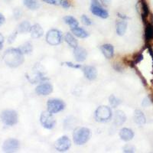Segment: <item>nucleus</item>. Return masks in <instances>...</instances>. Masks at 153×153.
Masks as SVG:
<instances>
[{"instance_id": "4be33fe9", "label": "nucleus", "mask_w": 153, "mask_h": 153, "mask_svg": "<svg viewBox=\"0 0 153 153\" xmlns=\"http://www.w3.org/2000/svg\"><path fill=\"white\" fill-rule=\"evenodd\" d=\"M139 5H140V9L142 10V18L145 21L146 18L148 17L149 14V9L148 5H147L145 0H141V2H139Z\"/></svg>"}, {"instance_id": "c9c22d12", "label": "nucleus", "mask_w": 153, "mask_h": 153, "mask_svg": "<svg viewBox=\"0 0 153 153\" xmlns=\"http://www.w3.org/2000/svg\"><path fill=\"white\" fill-rule=\"evenodd\" d=\"M5 17H4V16L2 14V13H0V26L2 25L5 23Z\"/></svg>"}, {"instance_id": "c85d7f7f", "label": "nucleus", "mask_w": 153, "mask_h": 153, "mask_svg": "<svg viewBox=\"0 0 153 153\" xmlns=\"http://www.w3.org/2000/svg\"><path fill=\"white\" fill-rule=\"evenodd\" d=\"M81 21L82 22H83V24L85 25H87V26L92 25V22H91V19H90L89 17H87L86 15H83V16H82Z\"/></svg>"}, {"instance_id": "ddd939ff", "label": "nucleus", "mask_w": 153, "mask_h": 153, "mask_svg": "<svg viewBox=\"0 0 153 153\" xmlns=\"http://www.w3.org/2000/svg\"><path fill=\"white\" fill-rule=\"evenodd\" d=\"M83 71L86 78L89 80H94L97 76V71L94 66H84L83 67Z\"/></svg>"}, {"instance_id": "1a4fd4ad", "label": "nucleus", "mask_w": 153, "mask_h": 153, "mask_svg": "<svg viewBox=\"0 0 153 153\" xmlns=\"http://www.w3.org/2000/svg\"><path fill=\"white\" fill-rule=\"evenodd\" d=\"M71 139L66 136H64L62 137L59 138L57 141L55 142L54 147L58 152H66L71 148Z\"/></svg>"}, {"instance_id": "393cba45", "label": "nucleus", "mask_w": 153, "mask_h": 153, "mask_svg": "<svg viewBox=\"0 0 153 153\" xmlns=\"http://www.w3.org/2000/svg\"><path fill=\"white\" fill-rule=\"evenodd\" d=\"M64 21L65 22L66 24L69 25L70 26H71V29L74 28H76V27H77L79 25V22H77V20L75 18H74L73 16H65L64 18Z\"/></svg>"}, {"instance_id": "423d86ee", "label": "nucleus", "mask_w": 153, "mask_h": 153, "mask_svg": "<svg viewBox=\"0 0 153 153\" xmlns=\"http://www.w3.org/2000/svg\"><path fill=\"white\" fill-rule=\"evenodd\" d=\"M63 39L62 32L58 29H51L46 35V42L51 45H57Z\"/></svg>"}, {"instance_id": "20e7f679", "label": "nucleus", "mask_w": 153, "mask_h": 153, "mask_svg": "<svg viewBox=\"0 0 153 153\" xmlns=\"http://www.w3.org/2000/svg\"><path fill=\"white\" fill-rule=\"evenodd\" d=\"M1 120L5 125L12 126L17 124L19 117L17 112L13 110H5L1 113Z\"/></svg>"}, {"instance_id": "b1692460", "label": "nucleus", "mask_w": 153, "mask_h": 153, "mask_svg": "<svg viewBox=\"0 0 153 153\" xmlns=\"http://www.w3.org/2000/svg\"><path fill=\"white\" fill-rule=\"evenodd\" d=\"M145 38L146 42H150L153 39V25L151 23L146 25L145 30Z\"/></svg>"}, {"instance_id": "ea45409f", "label": "nucleus", "mask_w": 153, "mask_h": 153, "mask_svg": "<svg viewBox=\"0 0 153 153\" xmlns=\"http://www.w3.org/2000/svg\"><path fill=\"white\" fill-rule=\"evenodd\" d=\"M6 1H11V0H6Z\"/></svg>"}, {"instance_id": "cd10ccee", "label": "nucleus", "mask_w": 153, "mask_h": 153, "mask_svg": "<svg viewBox=\"0 0 153 153\" xmlns=\"http://www.w3.org/2000/svg\"><path fill=\"white\" fill-rule=\"evenodd\" d=\"M109 101H110V106H112L113 108H116L120 104V100L115 97L114 95H111L109 97Z\"/></svg>"}, {"instance_id": "4468645a", "label": "nucleus", "mask_w": 153, "mask_h": 153, "mask_svg": "<svg viewBox=\"0 0 153 153\" xmlns=\"http://www.w3.org/2000/svg\"><path fill=\"white\" fill-rule=\"evenodd\" d=\"M120 137L122 139L123 141L128 142L132 140L134 138V132L131 129L129 128H123L120 131Z\"/></svg>"}, {"instance_id": "e433bc0d", "label": "nucleus", "mask_w": 153, "mask_h": 153, "mask_svg": "<svg viewBox=\"0 0 153 153\" xmlns=\"http://www.w3.org/2000/svg\"><path fill=\"white\" fill-rule=\"evenodd\" d=\"M4 40H5V38H4V36L2 35V34L0 33V43H3Z\"/></svg>"}, {"instance_id": "f03ea898", "label": "nucleus", "mask_w": 153, "mask_h": 153, "mask_svg": "<svg viewBox=\"0 0 153 153\" xmlns=\"http://www.w3.org/2000/svg\"><path fill=\"white\" fill-rule=\"evenodd\" d=\"M91 137V129L86 127H78L75 129L73 133L74 142L77 146H81L87 143Z\"/></svg>"}, {"instance_id": "6ab92c4d", "label": "nucleus", "mask_w": 153, "mask_h": 153, "mask_svg": "<svg viewBox=\"0 0 153 153\" xmlns=\"http://www.w3.org/2000/svg\"><path fill=\"white\" fill-rule=\"evenodd\" d=\"M127 22L125 19H123L121 21L117 23V33L120 36H123L126 33L127 29Z\"/></svg>"}, {"instance_id": "f8f14e48", "label": "nucleus", "mask_w": 153, "mask_h": 153, "mask_svg": "<svg viewBox=\"0 0 153 153\" xmlns=\"http://www.w3.org/2000/svg\"><path fill=\"white\" fill-rule=\"evenodd\" d=\"M74 55L75 60L77 62H83L87 58V52L84 48L77 46L74 50Z\"/></svg>"}, {"instance_id": "473e14b6", "label": "nucleus", "mask_w": 153, "mask_h": 153, "mask_svg": "<svg viewBox=\"0 0 153 153\" xmlns=\"http://www.w3.org/2000/svg\"><path fill=\"white\" fill-rule=\"evenodd\" d=\"M64 65H67V66L70 67V68H76V69H78V68H83V67H82L80 65H74V64H73V63H71V62H65V63H64Z\"/></svg>"}, {"instance_id": "9d476101", "label": "nucleus", "mask_w": 153, "mask_h": 153, "mask_svg": "<svg viewBox=\"0 0 153 153\" xmlns=\"http://www.w3.org/2000/svg\"><path fill=\"white\" fill-rule=\"evenodd\" d=\"M20 147V143L16 139H8L5 140L2 146V149L5 152H14Z\"/></svg>"}, {"instance_id": "72a5a7b5", "label": "nucleus", "mask_w": 153, "mask_h": 153, "mask_svg": "<svg viewBox=\"0 0 153 153\" xmlns=\"http://www.w3.org/2000/svg\"><path fill=\"white\" fill-rule=\"evenodd\" d=\"M60 5H61L63 8H65V9H69V8L71 7V4H70V2H68V0H61Z\"/></svg>"}, {"instance_id": "f257e3e1", "label": "nucleus", "mask_w": 153, "mask_h": 153, "mask_svg": "<svg viewBox=\"0 0 153 153\" xmlns=\"http://www.w3.org/2000/svg\"><path fill=\"white\" fill-rule=\"evenodd\" d=\"M3 59L5 64L11 68H17L24 62V54L18 48H9L5 51Z\"/></svg>"}, {"instance_id": "0eeeda50", "label": "nucleus", "mask_w": 153, "mask_h": 153, "mask_svg": "<svg viewBox=\"0 0 153 153\" xmlns=\"http://www.w3.org/2000/svg\"><path fill=\"white\" fill-rule=\"evenodd\" d=\"M40 122L42 126L47 129H53L56 124V120L53 116V113H51L48 110L42 113L40 117Z\"/></svg>"}, {"instance_id": "c756f323", "label": "nucleus", "mask_w": 153, "mask_h": 153, "mask_svg": "<svg viewBox=\"0 0 153 153\" xmlns=\"http://www.w3.org/2000/svg\"><path fill=\"white\" fill-rule=\"evenodd\" d=\"M42 1L46 2L47 4H49V5H60L61 2V0H42Z\"/></svg>"}, {"instance_id": "6e6552de", "label": "nucleus", "mask_w": 153, "mask_h": 153, "mask_svg": "<svg viewBox=\"0 0 153 153\" xmlns=\"http://www.w3.org/2000/svg\"><path fill=\"white\" fill-rule=\"evenodd\" d=\"M48 111L51 113L55 114L65 110V103L64 101L58 99H51L47 103Z\"/></svg>"}, {"instance_id": "5701e85b", "label": "nucleus", "mask_w": 153, "mask_h": 153, "mask_svg": "<svg viewBox=\"0 0 153 153\" xmlns=\"http://www.w3.org/2000/svg\"><path fill=\"white\" fill-rule=\"evenodd\" d=\"M31 27V24H30L29 22L24 21L19 25L17 31L19 33H22V34L26 33V32L30 31Z\"/></svg>"}, {"instance_id": "39448f33", "label": "nucleus", "mask_w": 153, "mask_h": 153, "mask_svg": "<svg viewBox=\"0 0 153 153\" xmlns=\"http://www.w3.org/2000/svg\"><path fill=\"white\" fill-rule=\"evenodd\" d=\"M91 12L94 16L101 19H107L109 17V12L106 9H103L100 0H91Z\"/></svg>"}, {"instance_id": "2f4dec72", "label": "nucleus", "mask_w": 153, "mask_h": 153, "mask_svg": "<svg viewBox=\"0 0 153 153\" xmlns=\"http://www.w3.org/2000/svg\"><path fill=\"white\" fill-rule=\"evenodd\" d=\"M18 33H19V32H18V31H15L14 33H12V35L9 37V38H8V42H9V44H12V42H14L15 39H16V37H17Z\"/></svg>"}, {"instance_id": "412c9836", "label": "nucleus", "mask_w": 153, "mask_h": 153, "mask_svg": "<svg viewBox=\"0 0 153 153\" xmlns=\"http://www.w3.org/2000/svg\"><path fill=\"white\" fill-rule=\"evenodd\" d=\"M71 31L75 36L78 37L80 38H86L89 35L88 33H87V31H86L84 28H80L79 26L71 28Z\"/></svg>"}, {"instance_id": "2eb2a0df", "label": "nucleus", "mask_w": 153, "mask_h": 153, "mask_svg": "<svg viewBox=\"0 0 153 153\" xmlns=\"http://www.w3.org/2000/svg\"><path fill=\"white\" fill-rule=\"evenodd\" d=\"M100 50L107 59H110L114 55V48L110 44H105L100 47Z\"/></svg>"}, {"instance_id": "7c9ffc66", "label": "nucleus", "mask_w": 153, "mask_h": 153, "mask_svg": "<svg viewBox=\"0 0 153 153\" xmlns=\"http://www.w3.org/2000/svg\"><path fill=\"white\" fill-rule=\"evenodd\" d=\"M124 152H135V148L130 145H126L123 148Z\"/></svg>"}, {"instance_id": "aec40b11", "label": "nucleus", "mask_w": 153, "mask_h": 153, "mask_svg": "<svg viewBox=\"0 0 153 153\" xmlns=\"http://www.w3.org/2000/svg\"><path fill=\"white\" fill-rule=\"evenodd\" d=\"M65 42H66L71 47L73 48H75L78 46V42H77L76 39L74 37V35H72L71 33H70V32H68V33H67L66 35H65Z\"/></svg>"}, {"instance_id": "58836bf2", "label": "nucleus", "mask_w": 153, "mask_h": 153, "mask_svg": "<svg viewBox=\"0 0 153 153\" xmlns=\"http://www.w3.org/2000/svg\"><path fill=\"white\" fill-rule=\"evenodd\" d=\"M2 47H3V45H2V43H0V51L2 50Z\"/></svg>"}, {"instance_id": "dca6fc26", "label": "nucleus", "mask_w": 153, "mask_h": 153, "mask_svg": "<svg viewBox=\"0 0 153 153\" xmlns=\"http://www.w3.org/2000/svg\"><path fill=\"white\" fill-rule=\"evenodd\" d=\"M134 122L139 126H143L146 123V118L143 112L140 110H136L134 112Z\"/></svg>"}, {"instance_id": "f3484780", "label": "nucleus", "mask_w": 153, "mask_h": 153, "mask_svg": "<svg viewBox=\"0 0 153 153\" xmlns=\"http://www.w3.org/2000/svg\"><path fill=\"white\" fill-rule=\"evenodd\" d=\"M29 32L31 33V36L33 38H41L44 34L43 28L39 24H35L34 25H32Z\"/></svg>"}, {"instance_id": "a878e982", "label": "nucleus", "mask_w": 153, "mask_h": 153, "mask_svg": "<svg viewBox=\"0 0 153 153\" xmlns=\"http://www.w3.org/2000/svg\"><path fill=\"white\" fill-rule=\"evenodd\" d=\"M24 5L31 10H35L39 7V4L35 0H24Z\"/></svg>"}, {"instance_id": "9b49d317", "label": "nucleus", "mask_w": 153, "mask_h": 153, "mask_svg": "<svg viewBox=\"0 0 153 153\" xmlns=\"http://www.w3.org/2000/svg\"><path fill=\"white\" fill-rule=\"evenodd\" d=\"M35 91L38 95L48 96L53 92V86L50 83L45 82L38 85L35 89Z\"/></svg>"}, {"instance_id": "bb28decb", "label": "nucleus", "mask_w": 153, "mask_h": 153, "mask_svg": "<svg viewBox=\"0 0 153 153\" xmlns=\"http://www.w3.org/2000/svg\"><path fill=\"white\" fill-rule=\"evenodd\" d=\"M19 49L22 51L23 54H30L32 51V45L30 42H26L24 45L19 47Z\"/></svg>"}, {"instance_id": "4c0bfd02", "label": "nucleus", "mask_w": 153, "mask_h": 153, "mask_svg": "<svg viewBox=\"0 0 153 153\" xmlns=\"http://www.w3.org/2000/svg\"><path fill=\"white\" fill-rule=\"evenodd\" d=\"M149 51L150 54H151V56L152 57V60H153V51L152 50L151 48H149Z\"/></svg>"}, {"instance_id": "7ed1b4c3", "label": "nucleus", "mask_w": 153, "mask_h": 153, "mask_svg": "<svg viewBox=\"0 0 153 153\" xmlns=\"http://www.w3.org/2000/svg\"><path fill=\"white\" fill-rule=\"evenodd\" d=\"M113 113L110 107L106 106H100L95 111V120L97 122H107L112 118Z\"/></svg>"}, {"instance_id": "a211bd4d", "label": "nucleus", "mask_w": 153, "mask_h": 153, "mask_svg": "<svg viewBox=\"0 0 153 153\" xmlns=\"http://www.w3.org/2000/svg\"><path fill=\"white\" fill-rule=\"evenodd\" d=\"M126 120V116L124 112L118 110L115 113L114 115V123L117 126H122Z\"/></svg>"}, {"instance_id": "f704fd0d", "label": "nucleus", "mask_w": 153, "mask_h": 153, "mask_svg": "<svg viewBox=\"0 0 153 153\" xmlns=\"http://www.w3.org/2000/svg\"><path fill=\"white\" fill-rule=\"evenodd\" d=\"M150 104H151V100H150V98L149 97L145 98V99L143 100V103H142V105H143L144 107H147V106H149Z\"/></svg>"}]
</instances>
